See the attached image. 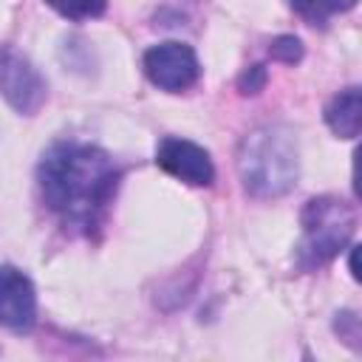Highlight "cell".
Segmentation results:
<instances>
[{
	"label": "cell",
	"instance_id": "1",
	"mask_svg": "<svg viewBox=\"0 0 362 362\" xmlns=\"http://www.w3.org/2000/svg\"><path fill=\"white\" fill-rule=\"evenodd\" d=\"M122 170L96 144L54 141L37 167L42 204L71 229L90 235L113 204Z\"/></svg>",
	"mask_w": 362,
	"mask_h": 362
},
{
	"label": "cell",
	"instance_id": "2",
	"mask_svg": "<svg viewBox=\"0 0 362 362\" xmlns=\"http://www.w3.org/2000/svg\"><path fill=\"white\" fill-rule=\"evenodd\" d=\"M235 170L246 195L257 201L288 195L300 178L297 133L280 122L249 130L238 144Z\"/></svg>",
	"mask_w": 362,
	"mask_h": 362
},
{
	"label": "cell",
	"instance_id": "3",
	"mask_svg": "<svg viewBox=\"0 0 362 362\" xmlns=\"http://www.w3.org/2000/svg\"><path fill=\"white\" fill-rule=\"evenodd\" d=\"M303 238L297 243V266L311 272L334 260L354 238L356 229V212L351 204L334 195H320L305 201L300 212Z\"/></svg>",
	"mask_w": 362,
	"mask_h": 362
},
{
	"label": "cell",
	"instance_id": "4",
	"mask_svg": "<svg viewBox=\"0 0 362 362\" xmlns=\"http://www.w3.org/2000/svg\"><path fill=\"white\" fill-rule=\"evenodd\" d=\"M0 93L20 116H34L48 96L42 74L25 54L11 45L0 48Z\"/></svg>",
	"mask_w": 362,
	"mask_h": 362
},
{
	"label": "cell",
	"instance_id": "5",
	"mask_svg": "<svg viewBox=\"0 0 362 362\" xmlns=\"http://www.w3.org/2000/svg\"><path fill=\"white\" fill-rule=\"evenodd\" d=\"M141 65H144L147 79L167 93H181L192 88L201 76L198 54L192 51V45L178 42V40H167V42L147 48L141 57Z\"/></svg>",
	"mask_w": 362,
	"mask_h": 362
},
{
	"label": "cell",
	"instance_id": "6",
	"mask_svg": "<svg viewBox=\"0 0 362 362\" xmlns=\"http://www.w3.org/2000/svg\"><path fill=\"white\" fill-rule=\"evenodd\" d=\"M156 164L167 175L184 181V184H192V187H209L215 178V164H212L209 153L201 144H195L189 139H178V136H167L158 141Z\"/></svg>",
	"mask_w": 362,
	"mask_h": 362
},
{
	"label": "cell",
	"instance_id": "7",
	"mask_svg": "<svg viewBox=\"0 0 362 362\" xmlns=\"http://www.w3.org/2000/svg\"><path fill=\"white\" fill-rule=\"evenodd\" d=\"M37 322V291L17 266H0V325L8 331H31Z\"/></svg>",
	"mask_w": 362,
	"mask_h": 362
},
{
	"label": "cell",
	"instance_id": "8",
	"mask_svg": "<svg viewBox=\"0 0 362 362\" xmlns=\"http://www.w3.org/2000/svg\"><path fill=\"white\" fill-rule=\"evenodd\" d=\"M322 116L337 139H356L362 127V90L356 85L342 88L328 99Z\"/></svg>",
	"mask_w": 362,
	"mask_h": 362
},
{
	"label": "cell",
	"instance_id": "9",
	"mask_svg": "<svg viewBox=\"0 0 362 362\" xmlns=\"http://www.w3.org/2000/svg\"><path fill=\"white\" fill-rule=\"evenodd\" d=\"M288 6L308 23V25H325L328 17L351 11L356 0H288Z\"/></svg>",
	"mask_w": 362,
	"mask_h": 362
},
{
	"label": "cell",
	"instance_id": "10",
	"mask_svg": "<svg viewBox=\"0 0 362 362\" xmlns=\"http://www.w3.org/2000/svg\"><path fill=\"white\" fill-rule=\"evenodd\" d=\"M45 3H48L57 14H62L65 20H74V23L99 17V14H105V8H107V0H45Z\"/></svg>",
	"mask_w": 362,
	"mask_h": 362
},
{
	"label": "cell",
	"instance_id": "11",
	"mask_svg": "<svg viewBox=\"0 0 362 362\" xmlns=\"http://www.w3.org/2000/svg\"><path fill=\"white\" fill-rule=\"evenodd\" d=\"M269 57L277 59V62H283V65L300 62V59H303V42H300V37H294V34H280V37H274L272 45H269Z\"/></svg>",
	"mask_w": 362,
	"mask_h": 362
},
{
	"label": "cell",
	"instance_id": "12",
	"mask_svg": "<svg viewBox=\"0 0 362 362\" xmlns=\"http://www.w3.org/2000/svg\"><path fill=\"white\" fill-rule=\"evenodd\" d=\"M266 82H269V71H266L263 65H249V68H243V74L238 76V90H240L243 96H257V93L266 88Z\"/></svg>",
	"mask_w": 362,
	"mask_h": 362
},
{
	"label": "cell",
	"instance_id": "13",
	"mask_svg": "<svg viewBox=\"0 0 362 362\" xmlns=\"http://www.w3.org/2000/svg\"><path fill=\"white\" fill-rule=\"evenodd\" d=\"M351 277L359 280V269H356V249H351Z\"/></svg>",
	"mask_w": 362,
	"mask_h": 362
}]
</instances>
